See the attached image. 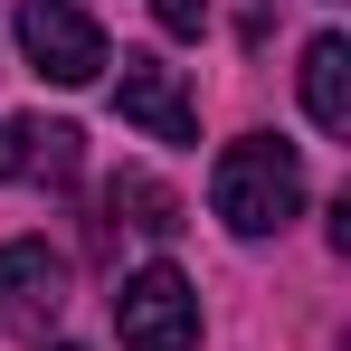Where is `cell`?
<instances>
[{
	"label": "cell",
	"instance_id": "9",
	"mask_svg": "<svg viewBox=\"0 0 351 351\" xmlns=\"http://www.w3.org/2000/svg\"><path fill=\"white\" fill-rule=\"evenodd\" d=\"M152 19H162L171 38H199V29H209V0H152Z\"/></svg>",
	"mask_w": 351,
	"mask_h": 351
},
{
	"label": "cell",
	"instance_id": "5",
	"mask_svg": "<svg viewBox=\"0 0 351 351\" xmlns=\"http://www.w3.org/2000/svg\"><path fill=\"white\" fill-rule=\"evenodd\" d=\"M0 313H10L19 332H48L66 313V256L48 237H10V247H0Z\"/></svg>",
	"mask_w": 351,
	"mask_h": 351
},
{
	"label": "cell",
	"instance_id": "3",
	"mask_svg": "<svg viewBox=\"0 0 351 351\" xmlns=\"http://www.w3.org/2000/svg\"><path fill=\"white\" fill-rule=\"evenodd\" d=\"M19 48H29V66H38L48 86H95V76L114 66L105 29H95L76 0H19Z\"/></svg>",
	"mask_w": 351,
	"mask_h": 351
},
{
	"label": "cell",
	"instance_id": "10",
	"mask_svg": "<svg viewBox=\"0 0 351 351\" xmlns=\"http://www.w3.org/2000/svg\"><path fill=\"white\" fill-rule=\"evenodd\" d=\"M58 351H76V342H58Z\"/></svg>",
	"mask_w": 351,
	"mask_h": 351
},
{
	"label": "cell",
	"instance_id": "7",
	"mask_svg": "<svg viewBox=\"0 0 351 351\" xmlns=\"http://www.w3.org/2000/svg\"><path fill=\"white\" fill-rule=\"evenodd\" d=\"M304 114L323 133H351V48L342 38H313L304 48Z\"/></svg>",
	"mask_w": 351,
	"mask_h": 351
},
{
	"label": "cell",
	"instance_id": "2",
	"mask_svg": "<svg viewBox=\"0 0 351 351\" xmlns=\"http://www.w3.org/2000/svg\"><path fill=\"white\" fill-rule=\"evenodd\" d=\"M114 332L123 351H199V285L180 266H143L114 294Z\"/></svg>",
	"mask_w": 351,
	"mask_h": 351
},
{
	"label": "cell",
	"instance_id": "8",
	"mask_svg": "<svg viewBox=\"0 0 351 351\" xmlns=\"http://www.w3.org/2000/svg\"><path fill=\"white\" fill-rule=\"evenodd\" d=\"M105 209H114L123 228H143V237H171L180 228V199L152 171H114V180H105Z\"/></svg>",
	"mask_w": 351,
	"mask_h": 351
},
{
	"label": "cell",
	"instance_id": "4",
	"mask_svg": "<svg viewBox=\"0 0 351 351\" xmlns=\"http://www.w3.org/2000/svg\"><path fill=\"white\" fill-rule=\"evenodd\" d=\"M114 114L143 123L152 143H199V105H190L180 66H162V58H123V76H114Z\"/></svg>",
	"mask_w": 351,
	"mask_h": 351
},
{
	"label": "cell",
	"instance_id": "1",
	"mask_svg": "<svg viewBox=\"0 0 351 351\" xmlns=\"http://www.w3.org/2000/svg\"><path fill=\"white\" fill-rule=\"evenodd\" d=\"M209 209L228 219L237 237H276L304 209V162H294L285 133H237L228 152L209 162Z\"/></svg>",
	"mask_w": 351,
	"mask_h": 351
},
{
	"label": "cell",
	"instance_id": "6",
	"mask_svg": "<svg viewBox=\"0 0 351 351\" xmlns=\"http://www.w3.org/2000/svg\"><path fill=\"white\" fill-rule=\"evenodd\" d=\"M86 171V133L48 114H10L0 123V180H76Z\"/></svg>",
	"mask_w": 351,
	"mask_h": 351
}]
</instances>
